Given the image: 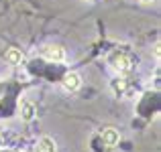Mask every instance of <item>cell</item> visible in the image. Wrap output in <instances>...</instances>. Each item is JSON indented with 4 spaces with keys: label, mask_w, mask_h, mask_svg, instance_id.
Here are the masks:
<instances>
[{
    "label": "cell",
    "mask_w": 161,
    "mask_h": 152,
    "mask_svg": "<svg viewBox=\"0 0 161 152\" xmlns=\"http://www.w3.org/2000/svg\"><path fill=\"white\" fill-rule=\"evenodd\" d=\"M108 63L118 75H129L130 69H133V57L129 53H112Z\"/></svg>",
    "instance_id": "6da1fadb"
},
{
    "label": "cell",
    "mask_w": 161,
    "mask_h": 152,
    "mask_svg": "<svg viewBox=\"0 0 161 152\" xmlns=\"http://www.w3.org/2000/svg\"><path fill=\"white\" fill-rule=\"evenodd\" d=\"M41 53H43L45 59H49V61H53V63L65 61V49L59 47V45H47V47L41 51Z\"/></svg>",
    "instance_id": "7a4b0ae2"
},
{
    "label": "cell",
    "mask_w": 161,
    "mask_h": 152,
    "mask_svg": "<svg viewBox=\"0 0 161 152\" xmlns=\"http://www.w3.org/2000/svg\"><path fill=\"white\" fill-rule=\"evenodd\" d=\"M61 85H63V89H67V91H78L80 87H82V77H80L78 73H67L65 77H63Z\"/></svg>",
    "instance_id": "3957f363"
},
{
    "label": "cell",
    "mask_w": 161,
    "mask_h": 152,
    "mask_svg": "<svg viewBox=\"0 0 161 152\" xmlns=\"http://www.w3.org/2000/svg\"><path fill=\"white\" fill-rule=\"evenodd\" d=\"M112 91L116 95H130L133 91H130V83L126 77H118L112 81Z\"/></svg>",
    "instance_id": "277c9868"
},
{
    "label": "cell",
    "mask_w": 161,
    "mask_h": 152,
    "mask_svg": "<svg viewBox=\"0 0 161 152\" xmlns=\"http://www.w3.org/2000/svg\"><path fill=\"white\" fill-rule=\"evenodd\" d=\"M102 142L106 146H110V148H114V146L120 142V134H118V130H114V128L102 130Z\"/></svg>",
    "instance_id": "5b68a950"
},
{
    "label": "cell",
    "mask_w": 161,
    "mask_h": 152,
    "mask_svg": "<svg viewBox=\"0 0 161 152\" xmlns=\"http://www.w3.org/2000/svg\"><path fill=\"white\" fill-rule=\"evenodd\" d=\"M35 116H37L35 104H31V101H25V104L20 105V118H23L25 122H31V120H35Z\"/></svg>",
    "instance_id": "8992f818"
},
{
    "label": "cell",
    "mask_w": 161,
    "mask_h": 152,
    "mask_svg": "<svg viewBox=\"0 0 161 152\" xmlns=\"http://www.w3.org/2000/svg\"><path fill=\"white\" fill-rule=\"evenodd\" d=\"M37 152H57V144L53 142V138L43 136L37 142Z\"/></svg>",
    "instance_id": "52a82bcc"
},
{
    "label": "cell",
    "mask_w": 161,
    "mask_h": 152,
    "mask_svg": "<svg viewBox=\"0 0 161 152\" xmlns=\"http://www.w3.org/2000/svg\"><path fill=\"white\" fill-rule=\"evenodd\" d=\"M4 61H6L8 65H20V63H23V53H20L19 49H8L6 55H4Z\"/></svg>",
    "instance_id": "ba28073f"
},
{
    "label": "cell",
    "mask_w": 161,
    "mask_h": 152,
    "mask_svg": "<svg viewBox=\"0 0 161 152\" xmlns=\"http://www.w3.org/2000/svg\"><path fill=\"white\" fill-rule=\"evenodd\" d=\"M139 2H143V4H151L153 0H139Z\"/></svg>",
    "instance_id": "9c48e42d"
},
{
    "label": "cell",
    "mask_w": 161,
    "mask_h": 152,
    "mask_svg": "<svg viewBox=\"0 0 161 152\" xmlns=\"http://www.w3.org/2000/svg\"><path fill=\"white\" fill-rule=\"evenodd\" d=\"M2 142H4V138H2V134H0V146H2Z\"/></svg>",
    "instance_id": "30bf717a"
}]
</instances>
